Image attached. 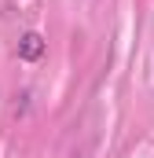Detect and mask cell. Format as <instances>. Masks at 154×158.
Returning a JSON list of instances; mask_svg holds the SVG:
<instances>
[{
  "mask_svg": "<svg viewBox=\"0 0 154 158\" xmlns=\"http://www.w3.org/2000/svg\"><path fill=\"white\" fill-rule=\"evenodd\" d=\"M44 48H48L44 37L30 30V33H22V40H18V59H22V63H37L40 55H44Z\"/></svg>",
  "mask_w": 154,
  "mask_h": 158,
  "instance_id": "obj_1",
  "label": "cell"
}]
</instances>
